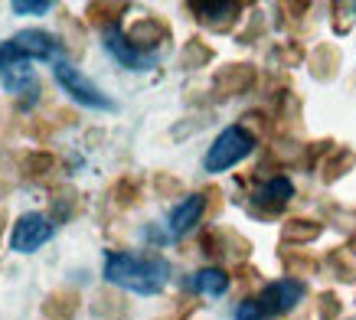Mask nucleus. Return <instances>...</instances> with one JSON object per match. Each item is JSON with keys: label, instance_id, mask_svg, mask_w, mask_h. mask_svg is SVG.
<instances>
[{"label": "nucleus", "instance_id": "1", "mask_svg": "<svg viewBox=\"0 0 356 320\" xmlns=\"http://www.w3.org/2000/svg\"><path fill=\"white\" fill-rule=\"evenodd\" d=\"M170 278V265L161 255H134V252H108L105 255V281L134 294H161Z\"/></svg>", "mask_w": 356, "mask_h": 320}, {"label": "nucleus", "instance_id": "2", "mask_svg": "<svg viewBox=\"0 0 356 320\" xmlns=\"http://www.w3.org/2000/svg\"><path fill=\"white\" fill-rule=\"evenodd\" d=\"M259 141L252 138L242 125H229V128L219 131V138L209 144L203 157V167L209 173H219V170H229V167H236L238 160H245L252 150H255Z\"/></svg>", "mask_w": 356, "mask_h": 320}, {"label": "nucleus", "instance_id": "3", "mask_svg": "<svg viewBox=\"0 0 356 320\" xmlns=\"http://www.w3.org/2000/svg\"><path fill=\"white\" fill-rule=\"evenodd\" d=\"M53 75H56V82H59V88H63L72 102H79L82 108H92V111H115V102H111L88 75H82V69H76L72 63H56Z\"/></svg>", "mask_w": 356, "mask_h": 320}, {"label": "nucleus", "instance_id": "4", "mask_svg": "<svg viewBox=\"0 0 356 320\" xmlns=\"http://www.w3.org/2000/svg\"><path fill=\"white\" fill-rule=\"evenodd\" d=\"M291 196H294V183L288 177H271V180L259 183L252 190L245 209L255 219H271V216H281V209L291 203Z\"/></svg>", "mask_w": 356, "mask_h": 320}, {"label": "nucleus", "instance_id": "5", "mask_svg": "<svg viewBox=\"0 0 356 320\" xmlns=\"http://www.w3.org/2000/svg\"><path fill=\"white\" fill-rule=\"evenodd\" d=\"M33 59L30 56L20 53V46L13 43H3L0 46V79H3V88L13 92V95H26L30 88H36L40 82L33 79Z\"/></svg>", "mask_w": 356, "mask_h": 320}, {"label": "nucleus", "instance_id": "6", "mask_svg": "<svg viewBox=\"0 0 356 320\" xmlns=\"http://www.w3.org/2000/svg\"><path fill=\"white\" fill-rule=\"evenodd\" d=\"M304 291L307 288H304V281H298V278H278V281L265 285L255 301H259L261 314L268 320V317H281V314H288V310L298 307L304 298Z\"/></svg>", "mask_w": 356, "mask_h": 320}, {"label": "nucleus", "instance_id": "7", "mask_svg": "<svg viewBox=\"0 0 356 320\" xmlns=\"http://www.w3.org/2000/svg\"><path fill=\"white\" fill-rule=\"evenodd\" d=\"M56 225L49 223V216L43 213H23L13 225V235H10V248L20 252V255H30L36 248H43L49 239H53Z\"/></svg>", "mask_w": 356, "mask_h": 320}, {"label": "nucleus", "instance_id": "8", "mask_svg": "<svg viewBox=\"0 0 356 320\" xmlns=\"http://www.w3.org/2000/svg\"><path fill=\"white\" fill-rule=\"evenodd\" d=\"M186 10L196 17V23H203L206 30L213 33H229L242 20V10H245V3H238V0H226V3H209V0H190L186 3Z\"/></svg>", "mask_w": 356, "mask_h": 320}, {"label": "nucleus", "instance_id": "9", "mask_svg": "<svg viewBox=\"0 0 356 320\" xmlns=\"http://www.w3.org/2000/svg\"><path fill=\"white\" fill-rule=\"evenodd\" d=\"M259 86V69L252 63H229L219 65L216 75H213V95L216 98H236L245 95Z\"/></svg>", "mask_w": 356, "mask_h": 320}, {"label": "nucleus", "instance_id": "10", "mask_svg": "<svg viewBox=\"0 0 356 320\" xmlns=\"http://www.w3.org/2000/svg\"><path fill=\"white\" fill-rule=\"evenodd\" d=\"M105 49H108L124 69H134V72H147V69L157 65V53L138 49V46L128 40V33H121L118 26H115V30H105Z\"/></svg>", "mask_w": 356, "mask_h": 320}, {"label": "nucleus", "instance_id": "11", "mask_svg": "<svg viewBox=\"0 0 356 320\" xmlns=\"http://www.w3.org/2000/svg\"><path fill=\"white\" fill-rule=\"evenodd\" d=\"M128 40L144 53H157V46L170 43V23L157 17V13H147L128 26Z\"/></svg>", "mask_w": 356, "mask_h": 320}, {"label": "nucleus", "instance_id": "12", "mask_svg": "<svg viewBox=\"0 0 356 320\" xmlns=\"http://www.w3.org/2000/svg\"><path fill=\"white\" fill-rule=\"evenodd\" d=\"M13 43L20 46L23 56H30V59H46V63H63L59 56H63V40L59 36H53V33L46 30H23L13 36Z\"/></svg>", "mask_w": 356, "mask_h": 320}, {"label": "nucleus", "instance_id": "13", "mask_svg": "<svg viewBox=\"0 0 356 320\" xmlns=\"http://www.w3.org/2000/svg\"><path fill=\"white\" fill-rule=\"evenodd\" d=\"M340 65H343V53H340L337 43H317L307 53V69H311V75L317 82H334Z\"/></svg>", "mask_w": 356, "mask_h": 320}, {"label": "nucleus", "instance_id": "14", "mask_svg": "<svg viewBox=\"0 0 356 320\" xmlns=\"http://www.w3.org/2000/svg\"><path fill=\"white\" fill-rule=\"evenodd\" d=\"M206 216V196L203 193H193V196H186L184 203L177 206L170 213V235L173 239H184L196 223H203Z\"/></svg>", "mask_w": 356, "mask_h": 320}, {"label": "nucleus", "instance_id": "15", "mask_svg": "<svg viewBox=\"0 0 356 320\" xmlns=\"http://www.w3.org/2000/svg\"><path fill=\"white\" fill-rule=\"evenodd\" d=\"M79 209H82V196H79L76 186L63 183V186H56L49 193V223L53 225H63L69 219H76Z\"/></svg>", "mask_w": 356, "mask_h": 320}, {"label": "nucleus", "instance_id": "16", "mask_svg": "<svg viewBox=\"0 0 356 320\" xmlns=\"http://www.w3.org/2000/svg\"><path fill=\"white\" fill-rule=\"evenodd\" d=\"M82 307V294L72 288H59L43 301V317L46 320H76Z\"/></svg>", "mask_w": 356, "mask_h": 320}, {"label": "nucleus", "instance_id": "17", "mask_svg": "<svg viewBox=\"0 0 356 320\" xmlns=\"http://www.w3.org/2000/svg\"><path fill=\"white\" fill-rule=\"evenodd\" d=\"M321 232H324V223L307 219V216H294V219H284V225H281V242L284 246H307L314 239H321Z\"/></svg>", "mask_w": 356, "mask_h": 320}, {"label": "nucleus", "instance_id": "18", "mask_svg": "<svg viewBox=\"0 0 356 320\" xmlns=\"http://www.w3.org/2000/svg\"><path fill=\"white\" fill-rule=\"evenodd\" d=\"M131 10V3H115V0H92L86 7V17L92 26H98V30H115L121 23V17Z\"/></svg>", "mask_w": 356, "mask_h": 320}, {"label": "nucleus", "instance_id": "19", "mask_svg": "<svg viewBox=\"0 0 356 320\" xmlns=\"http://www.w3.org/2000/svg\"><path fill=\"white\" fill-rule=\"evenodd\" d=\"M278 262H281V268H284V275L298 278V281L321 271V262L314 255H307V252H301V248H278Z\"/></svg>", "mask_w": 356, "mask_h": 320}, {"label": "nucleus", "instance_id": "20", "mask_svg": "<svg viewBox=\"0 0 356 320\" xmlns=\"http://www.w3.org/2000/svg\"><path fill=\"white\" fill-rule=\"evenodd\" d=\"M229 271H222L219 265H209V268H200L193 275V281H190V288L196 291V294H206V298H219V294H226L229 291Z\"/></svg>", "mask_w": 356, "mask_h": 320}, {"label": "nucleus", "instance_id": "21", "mask_svg": "<svg viewBox=\"0 0 356 320\" xmlns=\"http://www.w3.org/2000/svg\"><path fill=\"white\" fill-rule=\"evenodd\" d=\"M92 314H95L98 320H128L131 304L124 301V294L105 288V291H98L95 301H92Z\"/></svg>", "mask_w": 356, "mask_h": 320}, {"label": "nucleus", "instance_id": "22", "mask_svg": "<svg viewBox=\"0 0 356 320\" xmlns=\"http://www.w3.org/2000/svg\"><path fill=\"white\" fill-rule=\"evenodd\" d=\"M17 170H20V177L40 180L49 170H56V154L53 150H23V154H17Z\"/></svg>", "mask_w": 356, "mask_h": 320}, {"label": "nucleus", "instance_id": "23", "mask_svg": "<svg viewBox=\"0 0 356 320\" xmlns=\"http://www.w3.org/2000/svg\"><path fill=\"white\" fill-rule=\"evenodd\" d=\"M353 167H356V150L353 147H334V154L321 163V180L330 186V183L343 180Z\"/></svg>", "mask_w": 356, "mask_h": 320}, {"label": "nucleus", "instance_id": "24", "mask_svg": "<svg viewBox=\"0 0 356 320\" xmlns=\"http://www.w3.org/2000/svg\"><path fill=\"white\" fill-rule=\"evenodd\" d=\"M213 46L206 43L203 36H190L186 40V46L180 49V65L184 69H203V65H209L213 63Z\"/></svg>", "mask_w": 356, "mask_h": 320}, {"label": "nucleus", "instance_id": "25", "mask_svg": "<svg viewBox=\"0 0 356 320\" xmlns=\"http://www.w3.org/2000/svg\"><path fill=\"white\" fill-rule=\"evenodd\" d=\"M111 203L118 206V209H134V206L140 203V183L131 177V173H124V177H118V180L111 183Z\"/></svg>", "mask_w": 356, "mask_h": 320}, {"label": "nucleus", "instance_id": "26", "mask_svg": "<svg viewBox=\"0 0 356 320\" xmlns=\"http://www.w3.org/2000/svg\"><path fill=\"white\" fill-rule=\"evenodd\" d=\"M324 265L334 271V278L346 281V285H353L356 281V255H350L346 248H330L324 258Z\"/></svg>", "mask_w": 356, "mask_h": 320}, {"label": "nucleus", "instance_id": "27", "mask_svg": "<svg viewBox=\"0 0 356 320\" xmlns=\"http://www.w3.org/2000/svg\"><path fill=\"white\" fill-rule=\"evenodd\" d=\"M271 59L281 69H294V65H301L307 59V53H304L301 40H281V43L271 46Z\"/></svg>", "mask_w": 356, "mask_h": 320}, {"label": "nucleus", "instance_id": "28", "mask_svg": "<svg viewBox=\"0 0 356 320\" xmlns=\"http://www.w3.org/2000/svg\"><path fill=\"white\" fill-rule=\"evenodd\" d=\"M334 144H337V141H330V138L304 144V150H301V157H298V163H301L304 170H321V163H324V160L334 154Z\"/></svg>", "mask_w": 356, "mask_h": 320}, {"label": "nucleus", "instance_id": "29", "mask_svg": "<svg viewBox=\"0 0 356 320\" xmlns=\"http://www.w3.org/2000/svg\"><path fill=\"white\" fill-rule=\"evenodd\" d=\"M330 26H334L337 36H346L356 26V3H350V0L330 3Z\"/></svg>", "mask_w": 356, "mask_h": 320}, {"label": "nucleus", "instance_id": "30", "mask_svg": "<svg viewBox=\"0 0 356 320\" xmlns=\"http://www.w3.org/2000/svg\"><path fill=\"white\" fill-rule=\"evenodd\" d=\"M238 125H242V128H245L255 141H261V138H271V131H275V118H268L261 108H252V111L242 115Z\"/></svg>", "mask_w": 356, "mask_h": 320}, {"label": "nucleus", "instance_id": "31", "mask_svg": "<svg viewBox=\"0 0 356 320\" xmlns=\"http://www.w3.org/2000/svg\"><path fill=\"white\" fill-rule=\"evenodd\" d=\"M222 242H226V255L236 258L238 265H245L248 255H252V242L245 235H238L236 229H222Z\"/></svg>", "mask_w": 356, "mask_h": 320}, {"label": "nucleus", "instance_id": "32", "mask_svg": "<svg viewBox=\"0 0 356 320\" xmlns=\"http://www.w3.org/2000/svg\"><path fill=\"white\" fill-rule=\"evenodd\" d=\"M20 170H17V154L13 150H0V196H7L13 190Z\"/></svg>", "mask_w": 356, "mask_h": 320}, {"label": "nucleus", "instance_id": "33", "mask_svg": "<svg viewBox=\"0 0 356 320\" xmlns=\"http://www.w3.org/2000/svg\"><path fill=\"white\" fill-rule=\"evenodd\" d=\"M200 252H203L206 258H213V262L226 258V242H222V229H206V232L200 235Z\"/></svg>", "mask_w": 356, "mask_h": 320}, {"label": "nucleus", "instance_id": "34", "mask_svg": "<svg viewBox=\"0 0 356 320\" xmlns=\"http://www.w3.org/2000/svg\"><path fill=\"white\" fill-rule=\"evenodd\" d=\"M154 190H157V196H184L186 193V186H184V180L180 177H173V173H167V170H157L154 173Z\"/></svg>", "mask_w": 356, "mask_h": 320}, {"label": "nucleus", "instance_id": "35", "mask_svg": "<svg viewBox=\"0 0 356 320\" xmlns=\"http://www.w3.org/2000/svg\"><path fill=\"white\" fill-rule=\"evenodd\" d=\"M340 314H343V301L337 298L334 291H321V294H317V317L340 320Z\"/></svg>", "mask_w": 356, "mask_h": 320}, {"label": "nucleus", "instance_id": "36", "mask_svg": "<svg viewBox=\"0 0 356 320\" xmlns=\"http://www.w3.org/2000/svg\"><path fill=\"white\" fill-rule=\"evenodd\" d=\"M278 23L281 26H294V23H301L304 17H307V10H311V3H278Z\"/></svg>", "mask_w": 356, "mask_h": 320}, {"label": "nucleus", "instance_id": "37", "mask_svg": "<svg viewBox=\"0 0 356 320\" xmlns=\"http://www.w3.org/2000/svg\"><path fill=\"white\" fill-rule=\"evenodd\" d=\"M236 278H238V285H242V291H252V288H259L261 285V275H259V268H252V265H236ZM265 288V285H261Z\"/></svg>", "mask_w": 356, "mask_h": 320}, {"label": "nucleus", "instance_id": "38", "mask_svg": "<svg viewBox=\"0 0 356 320\" xmlns=\"http://www.w3.org/2000/svg\"><path fill=\"white\" fill-rule=\"evenodd\" d=\"M13 7V13H49L53 10V0H13L10 3Z\"/></svg>", "mask_w": 356, "mask_h": 320}, {"label": "nucleus", "instance_id": "39", "mask_svg": "<svg viewBox=\"0 0 356 320\" xmlns=\"http://www.w3.org/2000/svg\"><path fill=\"white\" fill-rule=\"evenodd\" d=\"M236 320H265V314H261L259 301L255 298H242V304L236 307Z\"/></svg>", "mask_w": 356, "mask_h": 320}, {"label": "nucleus", "instance_id": "40", "mask_svg": "<svg viewBox=\"0 0 356 320\" xmlns=\"http://www.w3.org/2000/svg\"><path fill=\"white\" fill-rule=\"evenodd\" d=\"M203 196H206V216L216 219V216L222 213V190H219V186H206Z\"/></svg>", "mask_w": 356, "mask_h": 320}, {"label": "nucleus", "instance_id": "41", "mask_svg": "<svg viewBox=\"0 0 356 320\" xmlns=\"http://www.w3.org/2000/svg\"><path fill=\"white\" fill-rule=\"evenodd\" d=\"M193 310H196V301L184 298V301H180V304H177V307H173V314H170V317H161V320H186V317H190V314H193Z\"/></svg>", "mask_w": 356, "mask_h": 320}, {"label": "nucleus", "instance_id": "42", "mask_svg": "<svg viewBox=\"0 0 356 320\" xmlns=\"http://www.w3.org/2000/svg\"><path fill=\"white\" fill-rule=\"evenodd\" d=\"M259 33H261V17L255 13V17H252V26H248L245 33H238V43H255V36H259Z\"/></svg>", "mask_w": 356, "mask_h": 320}, {"label": "nucleus", "instance_id": "43", "mask_svg": "<svg viewBox=\"0 0 356 320\" xmlns=\"http://www.w3.org/2000/svg\"><path fill=\"white\" fill-rule=\"evenodd\" d=\"M346 252H350V255H356V235H350V242H346Z\"/></svg>", "mask_w": 356, "mask_h": 320}, {"label": "nucleus", "instance_id": "44", "mask_svg": "<svg viewBox=\"0 0 356 320\" xmlns=\"http://www.w3.org/2000/svg\"><path fill=\"white\" fill-rule=\"evenodd\" d=\"M3 225H7V209L0 206V235H3Z\"/></svg>", "mask_w": 356, "mask_h": 320}, {"label": "nucleus", "instance_id": "45", "mask_svg": "<svg viewBox=\"0 0 356 320\" xmlns=\"http://www.w3.org/2000/svg\"><path fill=\"white\" fill-rule=\"evenodd\" d=\"M353 219H356V209H353Z\"/></svg>", "mask_w": 356, "mask_h": 320}]
</instances>
